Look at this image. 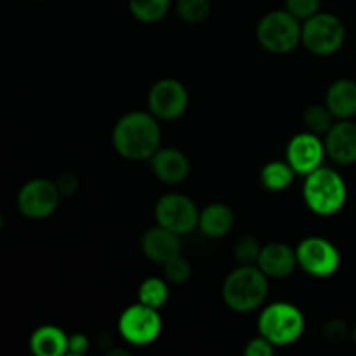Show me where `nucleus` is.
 I'll list each match as a JSON object with an SVG mask.
<instances>
[{"label":"nucleus","mask_w":356,"mask_h":356,"mask_svg":"<svg viewBox=\"0 0 356 356\" xmlns=\"http://www.w3.org/2000/svg\"><path fill=\"white\" fill-rule=\"evenodd\" d=\"M160 125L153 113L131 111L118 118L111 141L120 156L127 160L152 159L160 148Z\"/></svg>","instance_id":"nucleus-1"},{"label":"nucleus","mask_w":356,"mask_h":356,"mask_svg":"<svg viewBox=\"0 0 356 356\" xmlns=\"http://www.w3.org/2000/svg\"><path fill=\"white\" fill-rule=\"evenodd\" d=\"M268 298V277L257 264L238 266L222 284V299L236 313H249L264 305Z\"/></svg>","instance_id":"nucleus-2"},{"label":"nucleus","mask_w":356,"mask_h":356,"mask_svg":"<svg viewBox=\"0 0 356 356\" xmlns=\"http://www.w3.org/2000/svg\"><path fill=\"white\" fill-rule=\"evenodd\" d=\"M302 197L309 211L318 216L337 214L348 198L346 183L336 170L318 167L306 176Z\"/></svg>","instance_id":"nucleus-3"},{"label":"nucleus","mask_w":356,"mask_h":356,"mask_svg":"<svg viewBox=\"0 0 356 356\" xmlns=\"http://www.w3.org/2000/svg\"><path fill=\"white\" fill-rule=\"evenodd\" d=\"M305 316L289 302H275L266 306L257 320L259 336L266 337L275 348L291 346L305 332Z\"/></svg>","instance_id":"nucleus-4"},{"label":"nucleus","mask_w":356,"mask_h":356,"mask_svg":"<svg viewBox=\"0 0 356 356\" xmlns=\"http://www.w3.org/2000/svg\"><path fill=\"white\" fill-rule=\"evenodd\" d=\"M256 37L264 51L289 54L301 44L302 24L287 9L271 10L257 24Z\"/></svg>","instance_id":"nucleus-5"},{"label":"nucleus","mask_w":356,"mask_h":356,"mask_svg":"<svg viewBox=\"0 0 356 356\" xmlns=\"http://www.w3.org/2000/svg\"><path fill=\"white\" fill-rule=\"evenodd\" d=\"M346 40V28L334 14L318 13L302 23L301 44L315 56L336 54Z\"/></svg>","instance_id":"nucleus-6"},{"label":"nucleus","mask_w":356,"mask_h":356,"mask_svg":"<svg viewBox=\"0 0 356 356\" xmlns=\"http://www.w3.org/2000/svg\"><path fill=\"white\" fill-rule=\"evenodd\" d=\"M118 332L122 339L132 346H148L155 343L162 332V318L159 309L143 302L129 306L118 318Z\"/></svg>","instance_id":"nucleus-7"},{"label":"nucleus","mask_w":356,"mask_h":356,"mask_svg":"<svg viewBox=\"0 0 356 356\" xmlns=\"http://www.w3.org/2000/svg\"><path fill=\"white\" fill-rule=\"evenodd\" d=\"M198 218H200V212L197 205L186 195L167 193L160 197L155 204L156 225L181 236L193 232L195 226H198Z\"/></svg>","instance_id":"nucleus-8"},{"label":"nucleus","mask_w":356,"mask_h":356,"mask_svg":"<svg viewBox=\"0 0 356 356\" xmlns=\"http://www.w3.org/2000/svg\"><path fill=\"white\" fill-rule=\"evenodd\" d=\"M296 254L299 266L315 278L332 277L341 266V254L337 247L320 236L302 240L296 249Z\"/></svg>","instance_id":"nucleus-9"},{"label":"nucleus","mask_w":356,"mask_h":356,"mask_svg":"<svg viewBox=\"0 0 356 356\" xmlns=\"http://www.w3.org/2000/svg\"><path fill=\"white\" fill-rule=\"evenodd\" d=\"M61 193L54 181L31 179L17 193V209L28 219H45L58 209Z\"/></svg>","instance_id":"nucleus-10"},{"label":"nucleus","mask_w":356,"mask_h":356,"mask_svg":"<svg viewBox=\"0 0 356 356\" xmlns=\"http://www.w3.org/2000/svg\"><path fill=\"white\" fill-rule=\"evenodd\" d=\"M149 113L159 120H176L188 108V90L179 80L162 79L148 92Z\"/></svg>","instance_id":"nucleus-11"},{"label":"nucleus","mask_w":356,"mask_h":356,"mask_svg":"<svg viewBox=\"0 0 356 356\" xmlns=\"http://www.w3.org/2000/svg\"><path fill=\"white\" fill-rule=\"evenodd\" d=\"M327 155L325 143L320 139V136L313 132H301L294 136L287 145V162L291 163L296 174L308 176L313 170L322 167L323 159Z\"/></svg>","instance_id":"nucleus-12"},{"label":"nucleus","mask_w":356,"mask_h":356,"mask_svg":"<svg viewBox=\"0 0 356 356\" xmlns=\"http://www.w3.org/2000/svg\"><path fill=\"white\" fill-rule=\"evenodd\" d=\"M141 249L149 261L163 266L181 254V235L156 225L143 235Z\"/></svg>","instance_id":"nucleus-13"},{"label":"nucleus","mask_w":356,"mask_h":356,"mask_svg":"<svg viewBox=\"0 0 356 356\" xmlns=\"http://www.w3.org/2000/svg\"><path fill=\"white\" fill-rule=\"evenodd\" d=\"M327 155L339 165L356 163V124L339 120L325 134Z\"/></svg>","instance_id":"nucleus-14"},{"label":"nucleus","mask_w":356,"mask_h":356,"mask_svg":"<svg viewBox=\"0 0 356 356\" xmlns=\"http://www.w3.org/2000/svg\"><path fill=\"white\" fill-rule=\"evenodd\" d=\"M257 266L264 271L268 278H287L294 273L298 263V254L287 243H268L261 250Z\"/></svg>","instance_id":"nucleus-15"},{"label":"nucleus","mask_w":356,"mask_h":356,"mask_svg":"<svg viewBox=\"0 0 356 356\" xmlns=\"http://www.w3.org/2000/svg\"><path fill=\"white\" fill-rule=\"evenodd\" d=\"M152 169L162 183L179 184L190 176V160L176 148H159L152 156Z\"/></svg>","instance_id":"nucleus-16"},{"label":"nucleus","mask_w":356,"mask_h":356,"mask_svg":"<svg viewBox=\"0 0 356 356\" xmlns=\"http://www.w3.org/2000/svg\"><path fill=\"white\" fill-rule=\"evenodd\" d=\"M235 225V214L232 209L221 202L209 204L202 209L200 218H198V228L209 238H221L232 232Z\"/></svg>","instance_id":"nucleus-17"},{"label":"nucleus","mask_w":356,"mask_h":356,"mask_svg":"<svg viewBox=\"0 0 356 356\" xmlns=\"http://www.w3.org/2000/svg\"><path fill=\"white\" fill-rule=\"evenodd\" d=\"M325 104L339 120H350L356 115V82L350 79L336 80L329 87Z\"/></svg>","instance_id":"nucleus-18"},{"label":"nucleus","mask_w":356,"mask_h":356,"mask_svg":"<svg viewBox=\"0 0 356 356\" xmlns=\"http://www.w3.org/2000/svg\"><path fill=\"white\" fill-rule=\"evenodd\" d=\"M30 350L37 356H63L68 353V336L56 325H42L31 334Z\"/></svg>","instance_id":"nucleus-19"},{"label":"nucleus","mask_w":356,"mask_h":356,"mask_svg":"<svg viewBox=\"0 0 356 356\" xmlns=\"http://www.w3.org/2000/svg\"><path fill=\"white\" fill-rule=\"evenodd\" d=\"M294 174L296 170L287 160H273L261 169V183L268 191H284L292 184Z\"/></svg>","instance_id":"nucleus-20"},{"label":"nucleus","mask_w":356,"mask_h":356,"mask_svg":"<svg viewBox=\"0 0 356 356\" xmlns=\"http://www.w3.org/2000/svg\"><path fill=\"white\" fill-rule=\"evenodd\" d=\"M170 0H129V9L132 16L146 24L159 23L167 16Z\"/></svg>","instance_id":"nucleus-21"},{"label":"nucleus","mask_w":356,"mask_h":356,"mask_svg":"<svg viewBox=\"0 0 356 356\" xmlns=\"http://www.w3.org/2000/svg\"><path fill=\"white\" fill-rule=\"evenodd\" d=\"M138 298L139 302H143V305L160 309L169 301V287L160 278H148V280L139 285Z\"/></svg>","instance_id":"nucleus-22"},{"label":"nucleus","mask_w":356,"mask_h":356,"mask_svg":"<svg viewBox=\"0 0 356 356\" xmlns=\"http://www.w3.org/2000/svg\"><path fill=\"white\" fill-rule=\"evenodd\" d=\"M332 111L327 108V104H312L308 110L302 115V122H305L306 129L316 136L327 134L330 127L334 125Z\"/></svg>","instance_id":"nucleus-23"},{"label":"nucleus","mask_w":356,"mask_h":356,"mask_svg":"<svg viewBox=\"0 0 356 356\" xmlns=\"http://www.w3.org/2000/svg\"><path fill=\"white\" fill-rule=\"evenodd\" d=\"M177 16L188 24H200L211 14V0H177Z\"/></svg>","instance_id":"nucleus-24"},{"label":"nucleus","mask_w":356,"mask_h":356,"mask_svg":"<svg viewBox=\"0 0 356 356\" xmlns=\"http://www.w3.org/2000/svg\"><path fill=\"white\" fill-rule=\"evenodd\" d=\"M261 250H263V247L259 245V242L254 236L245 235L240 236L235 242L233 256H235V261L240 266H252V264H257V261H259Z\"/></svg>","instance_id":"nucleus-25"},{"label":"nucleus","mask_w":356,"mask_h":356,"mask_svg":"<svg viewBox=\"0 0 356 356\" xmlns=\"http://www.w3.org/2000/svg\"><path fill=\"white\" fill-rule=\"evenodd\" d=\"M163 273H165L167 280L172 282V284H184L191 277V266L179 254L174 259H170L169 263L163 264Z\"/></svg>","instance_id":"nucleus-26"},{"label":"nucleus","mask_w":356,"mask_h":356,"mask_svg":"<svg viewBox=\"0 0 356 356\" xmlns=\"http://www.w3.org/2000/svg\"><path fill=\"white\" fill-rule=\"evenodd\" d=\"M320 3L322 0H287L285 9L299 21H306L320 13Z\"/></svg>","instance_id":"nucleus-27"},{"label":"nucleus","mask_w":356,"mask_h":356,"mask_svg":"<svg viewBox=\"0 0 356 356\" xmlns=\"http://www.w3.org/2000/svg\"><path fill=\"white\" fill-rule=\"evenodd\" d=\"M323 337L329 343H343L348 337H351V329L344 320L334 318L327 322L325 327H323Z\"/></svg>","instance_id":"nucleus-28"},{"label":"nucleus","mask_w":356,"mask_h":356,"mask_svg":"<svg viewBox=\"0 0 356 356\" xmlns=\"http://www.w3.org/2000/svg\"><path fill=\"white\" fill-rule=\"evenodd\" d=\"M247 356H271L275 353V346L263 336H257L256 339H250L245 346Z\"/></svg>","instance_id":"nucleus-29"},{"label":"nucleus","mask_w":356,"mask_h":356,"mask_svg":"<svg viewBox=\"0 0 356 356\" xmlns=\"http://www.w3.org/2000/svg\"><path fill=\"white\" fill-rule=\"evenodd\" d=\"M54 183L58 186V191L61 193V197H72L79 190V177L72 172L59 174Z\"/></svg>","instance_id":"nucleus-30"},{"label":"nucleus","mask_w":356,"mask_h":356,"mask_svg":"<svg viewBox=\"0 0 356 356\" xmlns=\"http://www.w3.org/2000/svg\"><path fill=\"white\" fill-rule=\"evenodd\" d=\"M89 337L83 334H72L68 337V353L73 356H83L89 351Z\"/></svg>","instance_id":"nucleus-31"},{"label":"nucleus","mask_w":356,"mask_h":356,"mask_svg":"<svg viewBox=\"0 0 356 356\" xmlns=\"http://www.w3.org/2000/svg\"><path fill=\"white\" fill-rule=\"evenodd\" d=\"M97 341L101 343L99 344L101 350H106V353L111 350V346H113V337H111L108 332H101L99 336H97Z\"/></svg>","instance_id":"nucleus-32"},{"label":"nucleus","mask_w":356,"mask_h":356,"mask_svg":"<svg viewBox=\"0 0 356 356\" xmlns=\"http://www.w3.org/2000/svg\"><path fill=\"white\" fill-rule=\"evenodd\" d=\"M106 355L108 356H129V353L125 350H113V348H111Z\"/></svg>","instance_id":"nucleus-33"},{"label":"nucleus","mask_w":356,"mask_h":356,"mask_svg":"<svg viewBox=\"0 0 356 356\" xmlns=\"http://www.w3.org/2000/svg\"><path fill=\"white\" fill-rule=\"evenodd\" d=\"M351 341H353L355 346H356V325L351 329Z\"/></svg>","instance_id":"nucleus-34"}]
</instances>
